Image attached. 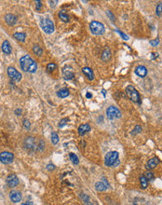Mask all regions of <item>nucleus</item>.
Instances as JSON below:
<instances>
[{
    "label": "nucleus",
    "instance_id": "obj_20",
    "mask_svg": "<svg viewBox=\"0 0 162 205\" xmlns=\"http://www.w3.org/2000/svg\"><path fill=\"white\" fill-rule=\"evenodd\" d=\"M69 94L70 92H69V90L67 89H62L57 92V96L60 97V98H66L67 96H69Z\"/></svg>",
    "mask_w": 162,
    "mask_h": 205
},
{
    "label": "nucleus",
    "instance_id": "obj_39",
    "mask_svg": "<svg viewBox=\"0 0 162 205\" xmlns=\"http://www.w3.org/2000/svg\"><path fill=\"white\" fill-rule=\"evenodd\" d=\"M107 14L109 15V17H110V18L112 17V21H113V22H115V21H116V19H115V17H114V16H113V14H112V13H110V11H107Z\"/></svg>",
    "mask_w": 162,
    "mask_h": 205
},
{
    "label": "nucleus",
    "instance_id": "obj_22",
    "mask_svg": "<svg viewBox=\"0 0 162 205\" xmlns=\"http://www.w3.org/2000/svg\"><path fill=\"white\" fill-rule=\"evenodd\" d=\"M140 183H141V188L142 189H145L148 187V181L145 178V175H141L140 176Z\"/></svg>",
    "mask_w": 162,
    "mask_h": 205
},
{
    "label": "nucleus",
    "instance_id": "obj_2",
    "mask_svg": "<svg viewBox=\"0 0 162 205\" xmlns=\"http://www.w3.org/2000/svg\"><path fill=\"white\" fill-rule=\"evenodd\" d=\"M104 164L108 167H116L119 164L118 160V151H110L104 157Z\"/></svg>",
    "mask_w": 162,
    "mask_h": 205
},
{
    "label": "nucleus",
    "instance_id": "obj_23",
    "mask_svg": "<svg viewBox=\"0 0 162 205\" xmlns=\"http://www.w3.org/2000/svg\"><path fill=\"white\" fill-rule=\"evenodd\" d=\"M59 17L61 18V20L64 23H68L70 21V17L64 12V11H61L59 12Z\"/></svg>",
    "mask_w": 162,
    "mask_h": 205
},
{
    "label": "nucleus",
    "instance_id": "obj_25",
    "mask_svg": "<svg viewBox=\"0 0 162 205\" xmlns=\"http://www.w3.org/2000/svg\"><path fill=\"white\" fill-rule=\"evenodd\" d=\"M33 51H34V53H35L36 56H41L42 53H43L42 48H41L39 46H37V45L34 46V48H33Z\"/></svg>",
    "mask_w": 162,
    "mask_h": 205
},
{
    "label": "nucleus",
    "instance_id": "obj_40",
    "mask_svg": "<svg viewBox=\"0 0 162 205\" xmlns=\"http://www.w3.org/2000/svg\"><path fill=\"white\" fill-rule=\"evenodd\" d=\"M22 205H34V204H33V202H31V201H27V202L22 203Z\"/></svg>",
    "mask_w": 162,
    "mask_h": 205
},
{
    "label": "nucleus",
    "instance_id": "obj_33",
    "mask_svg": "<svg viewBox=\"0 0 162 205\" xmlns=\"http://www.w3.org/2000/svg\"><path fill=\"white\" fill-rule=\"evenodd\" d=\"M142 132V127L139 126V125H137V126H135L134 130H133V132H132L131 133H132V134H137V133H139V132Z\"/></svg>",
    "mask_w": 162,
    "mask_h": 205
},
{
    "label": "nucleus",
    "instance_id": "obj_11",
    "mask_svg": "<svg viewBox=\"0 0 162 205\" xmlns=\"http://www.w3.org/2000/svg\"><path fill=\"white\" fill-rule=\"evenodd\" d=\"M63 76L65 80H70L74 79V72L71 66H65L63 69Z\"/></svg>",
    "mask_w": 162,
    "mask_h": 205
},
{
    "label": "nucleus",
    "instance_id": "obj_19",
    "mask_svg": "<svg viewBox=\"0 0 162 205\" xmlns=\"http://www.w3.org/2000/svg\"><path fill=\"white\" fill-rule=\"evenodd\" d=\"M82 71H83V73L86 75V76H87L90 81L94 79V74H93L92 70L90 69V67H84L83 69H82Z\"/></svg>",
    "mask_w": 162,
    "mask_h": 205
},
{
    "label": "nucleus",
    "instance_id": "obj_3",
    "mask_svg": "<svg viewBox=\"0 0 162 205\" xmlns=\"http://www.w3.org/2000/svg\"><path fill=\"white\" fill-rule=\"evenodd\" d=\"M45 144L40 141L39 144L36 142V140L35 139V137H27L24 141V146L28 149V150H32V151H35L36 150L37 148L42 150L43 149V145Z\"/></svg>",
    "mask_w": 162,
    "mask_h": 205
},
{
    "label": "nucleus",
    "instance_id": "obj_18",
    "mask_svg": "<svg viewBox=\"0 0 162 205\" xmlns=\"http://www.w3.org/2000/svg\"><path fill=\"white\" fill-rule=\"evenodd\" d=\"M78 131L79 135H84L85 133H87L90 131V126L89 124H82L78 127Z\"/></svg>",
    "mask_w": 162,
    "mask_h": 205
},
{
    "label": "nucleus",
    "instance_id": "obj_4",
    "mask_svg": "<svg viewBox=\"0 0 162 205\" xmlns=\"http://www.w3.org/2000/svg\"><path fill=\"white\" fill-rule=\"evenodd\" d=\"M126 93H127V95L129 96V98H130L132 102L141 104V97H140V94H139L138 91H137L133 86H131V85L127 86V88H126Z\"/></svg>",
    "mask_w": 162,
    "mask_h": 205
},
{
    "label": "nucleus",
    "instance_id": "obj_31",
    "mask_svg": "<svg viewBox=\"0 0 162 205\" xmlns=\"http://www.w3.org/2000/svg\"><path fill=\"white\" fill-rule=\"evenodd\" d=\"M23 127H24V128H25L26 130H29V129H30V126H31V124H30V121L28 120L27 119H24V120H23Z\"/></svg>",
    "mask_w": 162,
    "mask_h": 205
},
{
    "label": "nucleus",
    "instance_id": "obj_36",
    "mask_svg": "<svg viewBox=\"0 0 162 205\" xmlns=\"http://www.w3.org/2000/svg\"><path fill=\"white\" fill-rule=\"evenodd\" d=\"M55 166L53 165V164H51V163H50V164H47V171H53V170H55Z\"/></svg>",
    "mask_w": 162,
    "mask_h": 205
},
{
    "label": "nucleus",
    "instance_id": "obj_7",
    "mask_svg": "<svg viewBox=\"0 0 162 205\" xmlns=\"http://www.w3.org/2000/svg\"><path fill=\"white\" fill-rule=\"evenodd\" d=\"M14 160V155L11 152L3 151L0 153V161L3 164H11Z\"/></svg>",
    "mask_w": 162,
    "mask_h": 205
},
{
    "label": "nucleus",
    "instance_id": "obj_16",
    "mask_svg": "<svg viewBox=\"0 0 162 205\" xmlns=\"http://www.w3.org/2000/svg\"><path fill=\"white\" fill-rule=\"evenodd\" d=\"M5 20H6V22L8 25L12 26L17 23V17L13 14H7L5 16Z\"/></svg>",
    "mask_w": 162,
    "mask_h": 205
},
{
    "label": "nucleus",
    "instance_id": "obj_41",
    "mask_svg": "<svg viewBox=\"0 0 162 205\" xmlns=\"http://www.w3.org/2000/svg\"><path fill=\"white\" fill-rule=\"evenodd\" d=\"M50 5L52 4V7H54L56 5L55 3H58V1H50Z\"/></svg>",
    "mask_w": 162,
    "mask_h": 205
},
{
    "label": "nucleus",
    "instance_id": "obj_5",
    "mask_svg": "<svg viewBox=\"0 0 162 205\" xmlns=\"http://www.w3.org/2000/svg\"><path fill=\"white\" fill-rule=\"evenodd\" d=\"M40 26L42 28V30L46 34H52L54 32V23L51 20L47 18H43L40 21Z\"/></svg>",
    "mask_w": 162,
    "mask_h": 205
},
{
    "label": "nucleus",
    "instance_id": "obj_29",
    "mask_svg": "<svg viewBox=\"0 0 162 205\" xmlns=\"http://www.w3.org/2000/svg\"><path fill=\"white\" fill-rule=\"evenodd\" d=\"M162 13V2L158 3L157 6V9H156V14L157 16H160Z\"/></svg>",
    "mask_w": 162,
    "mask_h": 205
},
{
    "label": "nucleus",
    "instance_id": "obj_24",
    "mask_svg": "<svg viewBox=\"0 0 162 205\" xmlns=\"http://www.w3.org/2000/svg\"><path fill=\"white\" fill-rule=\"evenodd\" d=\"M13 37L15 38V39H17L18 41H21V42H23L25 40V34L24 33H15L13 35Z\"/></svg>",
    "mask_w": 162,
    "mask_h": 205
},
{
    "label": "nucleus",
    "instance_id": "obj_14",
    "mask_svg": "<svg viewBox=\"0 0 162 205\" xmlns=\"http://www.w3.org/2000/svg\"><path fill=\"white\" fill-rule=\"evenodd\" d=\"M134 72L140 77H145L146 75H147V69H146V67L144 66V65H138L135 68V71Z\"/></svg>",
    "mask_w": 162,
    "mask_h": 205
},
{
    "label": "nucleus",
    "instance_id": "obj_27",
    "mask_svg": "<svg viewBox=\"0 0 162 205\" xmlns=\"http://www.w3.org/2000/svg\"><path fill=\"white\" fill-rule=\"evenodd\" d=\"M51 142L53 144H57L59 143V135L57 134L55 132H51Z\"/></svg>",
    "mask_w": 162,
    "mask_h": 205
},
{
    "label": "nucleus",
    "instance_id": "obj_15",
    "mask_svg": "<svg viewBox=\"0 0 162 205\" xmlns=\"http://www.w3.org/2000/svg\"><path fill=\"white\" fill-rule=\"evenodd\" d=\"M111 56H112V51L110 50V48L109 47H106L105 48H104V51H102V60L104 61V62H108L111 59Z\"/></svg>",
    "mask_w": 162,
    "mask_h": 205
},
{
    "label": "nucleus",
    "instance_id": "obj_17",
    "mask_svg": "<svg viewBox=\"0 0 162 205\" xmlns=\"http://www.w3.org/2000/svg\"><path fill=\"white\" fill-rule=\"evenodd\" d=\"M2 51L5 53V54H7V55H9L11 53V51H12V50H11V44H9V42L8 41V40H5L3 43H2Z\"/></svg>",
    "mask_w": 162,
    "mask_h": 205
},
{
    "label": "nucleus",
    "instance_id": "obj_30",
    "mask_svg": "<svg viewBox=\"0 0 162 205\" xmlns=\"http://www.w3.org/2000/svg\"><path fill=\"white\" fill-rule=\"evenodd\" d=\"M56 68V64H53V63H50L49 64H47V70L49 72H51V71H54V69Z\"/></svg>",
    "mask_w": 162,
    "mask_h": 205
},
{
    "label": "nucleus",
    "instance_id": "obj_32",
    "mask_svg": "<svg viewBox=\"0 0 162 205\" xmlns=\"http://www.w3.org/2000/svg\"><path fill=\"white\" fill-rule=\"evenodd\" d=\"M67 122H68V119H63L59 123V128H63V127H64L66 124H67Z\"/></svg>",
    "mask_w": 162,
    "mask_h": 205
},
{
    "label": "nucleus",
    "instance_id": "obj_10",
    "mask_svg": "<svg viewBox=\"0 0 162 205\" xmlns=\"http://www.w3.org/2000/svg\"><path fill=\"white\" fill-rule=\"evenodd\" d=\"M6 183L8 188H13L17 187L19 183H20V181H19V178L16 174H9L6 179Z\"/></svg>",
    "mask_w": 162,
    "mask_h": 205
},
{
    "label": "nucleus",
    "instance_id": "obj_1",
    "mask_svg": "<svg viewBox=\"0 0 162 205\" xmlns=\"http://www.w3.org/2000/svg\"><path fill=\"white\" fill-rule=\"evenodd\" d=\"M20 65L24 72L35 73L37 70V64L29 55H24L20 59Z\"/></svg>",
    "mask_w": 162,
    "mask_h": 205
},
{
    "label": "nucleus",
    "instance_id": "obj_37",
    "mask_svg": "<svg viewBox=\"0 0 162 205\" xmlns=\"http://www.w3.org/2000/svg\"><path fill=\"white\" fill-rule=\"evenodd\" d=\"M158 43H159V39L158 38H157V39H154V40H152V41H150V44L152 45V46H157L158 45Z\"/></svg>",
    "mask_w": 162,
    "mask_h": 205
},
{
    "label": "nucleus",
    "instance_id": "obj_34",
    "mask_svg": "<svg viewBox=\"0 0 162 205\" xmlns=\"http://www.w3.org/2000/svg\"><path fill=\"white\" fill-rule=\"evenodd\" d=\"M35 8H36V11H40V9H41V7H42V2L39 1V0H37V1H35Z\"/></svg>",
    "mask_w": 162,
    "mask_h": 205
},
{
    "label": "nucleus",
    "instance_id": "obj_38",
    "mask_svg": "<svg viewBox=\"0 0 162 205\" xmlns=\"http://www.w3.org/2000/svg\"><path fill=\"white\" fill-rule=\"evenodd\" d=\"M14 113H15L17 116H21V114H22V108H17V109H15Z\"/></svg>",
    "mask_w": 162,
    "mask_h": 205
},
{
    "label": "nucleus",
    "instance_id": "obj_13",
    "mask_svg": "<svg viewBox=\"0 0 162 205\" xmlns=\"http://www.w3.org/2000/svg\"><path fill=\"white\" fill-rule=\"evenodd\" d=\"M159 162H160V160H159L158 158H157V157L152 158L151 160H148V162L146 164V169L147 170H153V169H155L157 166L158 165Z\"/></svg>",
    "mask_w": 162,
    "mask_h": 205
},
{
    "label": "nucleus",
    "instance_id": "obj_26",
    "mask_svg": "<svg viewBox=\"0 0 162 205\" xmlns=\"http://www.w3.org/2000/svg\"><path fill=\"white\" fill-rule=\"evenodd\" d=\"M69 158H70L71 161H72L74 164L78 165V164L79 163V160H78V156L75 155V154H74V153H70V154H69Z\"/></svg>",
    "mask_w": 162,
    "mask_h": 205
},
{
    "label": "nucleus",
    "instance_id": "obj_12",
    "mask_svg": "<svg viewBox=\"0 0 162 205\" xmlns=\"http://www.w3.org/2000/svg\"><path fill=\"white\" fill-rule=\"evenodd\" d=\"M9 199L14 203L20 202L22 200V193L18 190H11L9 193Z\"/></svg>",
    "mask_w": 162,
    "mask_h": 205
},
{
    "label": "nucleus",
    "instance_id": "obj_21",
    "mask_svg": "<svg viewBox=\"0 0 162 205\" xmlns=\"http://www.w3.org/2000/svg\"><path fill=\"white\" fill-rule=\"evenodd\" d=\"M95 188H96V190H98V191H104L109 188L103 182H98V183H96V185H95Z\"/></svg>",
    "mask_w": 162,
    "mask_h": 205
},
{
    "label": "nucleus",
    "instance_id": "obj_9",
    "mask_svg": "<svg viewBox=\"0 0 162 205\" xmlns=\"http://www.w3.org/2000/svg\"><path fill=\"white\" fill-rule=\"evenodd\" d=\"M8 76L11 77V79H12V80H14V81H20L21 79H22V74L19 72V71H17V69H15L14 67H11V66H9L8 68Z\"/></svg>",
    "mask_w": 162,
    "mask_h": 205
},
{
    "label": "nucleus",
    "instance_id": "obj_28",
    "mask_svg": "<svg viewBox=\"0 0 162 205\" xmlns=\"http://www.w3.org/2000/svg\"><path fill=\"white\" fill-rule=\"evenodd\" d=\"M145 178L147 179L148 182L154 179V174H153V172H151L150 171H148V172H146L145 173Z\"/></svg>",
    "mask_w": 162,
    "mask_h": 205
},
{
    "label": "nucleus",
    "instance_id": "obj_6",
    "mask_svg": "<svg viewBox=\"0 0 162 205\" xmlns=\"http://www.w3.org/2000/svg\"><path fill=\"white\" fill-rule=\"evenodd\" d=\"M90 29L93 35H96V36H100L102 35L105 31V28H104V25L97 21H93L90 23Z\"/></svg>",
    "mask_w": 162,
    "mask_h": 205
},
{
    "label": "nucleus",
    "instance_id": "obj_8",
    "mask_svg": "<svg viewBox=\"0 0 162 205\" xmlns=\"http://www.w3.org/2000/svg\"><path fill=\"white\" fill-rule=\"evenodd\" d=\"M106 115L109 120L119 119L121 116V112L116 106H109L106 110Z\"/></svg>",
    "mask_w": 162,
    "mask_h": 205
},
{
    "label": "nucleus",
    "instance_id": "obj_42",
    "mask_svg": "<svg viewBox=\"0 0 162 205\" xmlns=\"http://www.w3.org/2000/svg\"><path fill=\"white\" fill-rule=\"evenodd\" d=\"M86 96H87V98H91V97H92V95H91V93H90V92H88V93H87V95H86Z\"/></svg>",
    "mask_w": 162,
    "mask_h": 205
},
{
    "label": "nucleus",
    "instance_id": "obj_35",
    "mask_svg": "<svg viewBox=\"0 0 162 205\" xmlns=\"http://www.w3.org/2000/svg\"><path fill=\"white\" fill-rule=\"evenodd\" d=\"M117 32H118V33H119V35H120V36H122V38H123L124 40H128V39H129V36H128L127 35H125V34H124L123 32H121L120 30H117Z\"/></svg>",
    "mask_w": 162,
    "mask_h": 205
}]
</instances>
